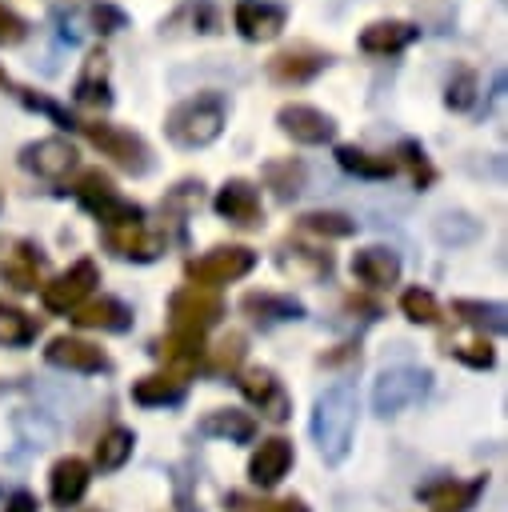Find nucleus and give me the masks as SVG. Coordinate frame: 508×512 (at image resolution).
I'll list each match as a JSON object with an SVG mask.
<instances>
[{
    "label": "nucleus",
    "mask_w": 508,
    "mask_h": 512,
    "mask_svg": "<svg viewBox=\"0 0 508 512\" xmlns=\"http://www.w3.org/2000/svg\"><path fill=\"white\" fill-rule=\"evenodd\" d=\"M336 164L352 176H364V180H388L396 172V160L392 156H376L360 144H336Z\"/></svg>",
    "instance_id": "obj_27"
},
{
    "label": "nucleus",
    "mask_w": 508,
    "mask_h": 512,
    "mask_svg": "<svg viewBox=\"0 0 508 512\" xmlns=\"http://www.w3.org/2000/svg\"><path fill=\"white\" fill-rule=\"evenodd\" d=\"M24 36H28V20H24V16H16L12 8H4V4H0V48L20 44Z\"/></svg>",
    "instance_id": "obj_42"
},
{
    "label": "nucleus",
    "mask_w": 508,
    "mask_h": 512,
    "mask_svg": "<svg viewBox=\"0 0 508 512\" xmlns=\"http://www.w3.org/2000/svg\"><path fill=\"white\" fill-rule=\"evenodd\" d=\"M0 88H8V72L4 68H0Z\"/></svg>",
    "instance_id": "obj_46"
},
{
    "label": "nucleus",
    "mask_w": 508,
    "mask_h": 512,
    "mask_svg": "<svg viewBox=\"0 0 508 512\" xmlns=\"http://www.w3.org/2000/svg\"><path fill=\"white\" fill-rule=\"evenodd\" d=\"M400 312L412 320V324H440V304L428 288H408L400 296Z\"/></svg>",
    "instance_id": "obj_39"
},
{
    "label": "nucleus",
    "mask_w": 508,
    "mask_h": 512,
    "mask_svg": "<svg viewBox=\"0 0 508 512\" xmlns=\"http://www.w3.org/2000/svg\"><path fill=\"white\" fill-rule=\"evenodd\" d=\"M392 160H396V168H400V164L408 168V176H412V184H416V188H428V184L436 180V168H432L428 152H424L416 140H400V144H396V152H392Z\"/></svg>",
    "instance_id": "obj_34"
},
{
    "label": "nucleus",
    "mask_w": 508,
    "mask_h": 512,
    "mask_svg": "<svg viewBox=\"0 0 508 512\" xmlns=\"http://www.w3.org/2000/svg\"><path fill=\"white\" fill-rule=\"evenodd\" d=\"M200 436H228V440H252L256 436V420L248 412H236V408H220V412H208L200 424H196Z\"/></svg>",
    "instance_id": "obj_31"
},
{
    "label": "nucleus",
    "mask_w": 508,
    "mask_h": 512,
    "mask_svg": "<svg viewBox=\"0 0 508 512\" xmlns=\"http://www.w3.org/2000/svg\"><path fill=\"white\" fill-rule=\"evenodd\" d=\"M280 268L288 276H304V280H324L332 276V256L316 252V248H300V244H284L280 248Z\"/></svg>",
    "instance_id": "obj_29"
},
{
    "label": "nucleus",
    "mask_w": 508,
    "mask_h": 512,
    "mask_svg": "<svg viewBox=\"0 0 508 512\" xmlns=\"http://www.w3.org/2000/svg\"><path fill=\"white\" fill-rule=\"evenodd\" d=\"M256 268V252L244 248V244H220L196 260L184 264V276L196 284V288H216V284H232L240 276H248Z\"/></svg>",
    "instance_id": "obj_5"
},
{
    "label": "nucleus",
    "mask_w": 508,
    "mask_h": 512,
    "mask_svg": "<svg viewBox=\"0 0 508 512\" xmlns=\"http://www.w3.org/2000/svg\"><path fill=\"white\" fill-rule=\"evenodd\" d=\"M352 428H356V384L336 380L316 396V412H312V440L328 464H340L348 456Z\"/></svg>",
    "instance_id": "obj_1"
},
{
    "label": "nucleus",
    "mask_w": 508,
    "mask_h": 512,
    "mask_svg": "<svg viewBox=\"0 0 508 512\" xmlns=\"http://www.w3.org/2000/svg\"><path fill=\"white\" fill-rule=\"evenodd\" d=\"M72 192H76V200H80L92 216H100V212L120 196V192L112 188V176H108V172H100V168H84V172L76 176Z\"/></svg>",
    "instance_id": "obj_30"
},
{
    "label": "nucleus",
    "mask_w": 508,
    "mask_h": 512,
    "mask_svg": "<svg viewBox=\"0 0 508 512\" xmlns=\"http://www.w3.org/2000/svg\"><path fill=\"white\" fill-rule=\"evenodd\" d=\"M456 360H464V364H472V368H492V348H488V340H476V344H460V348H448Z\"/></svg>",
    "instance_id": "obj_43"
},
{
    "label": "nucleus",
    "mask_w": 508,
    "mask_h": 512,
    "mask_svg": "<svg viewBox=\"0 0 508 512\" xmlns=\"http://www.w3.org/2000/svg\"><path fill=\"white\" fill-rule=\"evenodd\" d=\"M232 24L248 44H268L284 32L288 8L276 0H236L232 4Z\"/></svg>",
    "instance_id": "obj_8"
},
{
    "label": "nucleus",
    "mask_w": 508,
    "mask_h": 512,
    "mask_svg": "<svg viewBox=\"0 0 508 512\" xmlns=\"http://www.w3.org/2000/svg\"><path fill=\"white\" fill-rule=\"evenodd\" d=\"M72 100L84 108H112V72H108V52L92 48L76 72Z\"/></svg>",
    "instance_id": "obj_13"
},
{
    "label": "nucleus",
    "mask_w": 508,
    "mask_h": 512,
    "mask_svg": "<svg viewBox=\"0 0 508 512\" xmlns=\"http://www.w3.org/2000/svg\"><path fill=\"white\" fill-rule=\"evenodd\" d=\"M304 180H308V168H304L300 160H292V156L264 164V184H268V188L276 192V200H284V204L304 192Z\"/></svg>",
    "instance_id": "obj_28"
},
{
    "label": "nucleus",
    "mask_w": 508,
    "mask_h": 512,
    "mask_svg": "<svg viewBox=\"0 0 508 512\" xmlns=\"http://www.w3.org/2000/svg\"><path fill=\"white\" fill-rule=\"evenodd\" d=\"M88 464L80 460V456H64V460H56V468H52V500L60 504V508H72L84 492H88Z\"/></svg>",
    "instance_id": "obj_26"
},
{
    "label": "nucleus",
    "mask_w": 508,
    "mask_h": 512,
    "mask_svg": "<svg viewBox=\"0 0 508 512\" xmlns=\"http://www.w3.org/2000/svg\"><path fill=\"white\" fill-rule=\"evenodd\" d=\"M300 228L312 232V236H328V240H344L356 232V220H348L344 212H304L300 216Z\"/></svg>",
    "instance_id": "obj_37"
},
{
    "label": "nucleus",
    "mask_w": 508,
    "mask_h": 512,
    "mask_svg": "<svg viewBox=\"0 0 508 512\" xmlns=\"http://www.w3.org/2000/svg\"><path fill=\"white\" fill-rule=\"evenodd\" d=\"M212 208L216 216H224L228 224H240V228H256L264 220V208H260V188L244 176H232L216 188L212 196Z\"/></svg>",
    "instance_id": "obj_11"
},
{
    "label": "nucleus",
    "mask_w": 508,
    "mask_h": 512,
    "mask_svg": "<svg viewBox=\"0 0 508 512\" xmlns=\"http://www.w3.org/2000/svg\"><path fill=\"white\" fill-rule=\"evenodd\" d=\"M256 512H308L300 500H272V504H260Z\"/></svg>",
    "instance_id": "obj_45"
},
{
    "label": "nucleus",
    "mask_w": 508,
    "mask_h": 512,
    "mask_svg": "<svg viewBox=\"0 0 508 512\" xmlns=\"http://www.w3.org/2000/svg\"><path fill=\"white\" fill-rule=\"evenodd\" d=\"M20 168L40 180H64L76 168V148L64 136H44L20 148Z\"/></svg>",
    "instance_id": "obj_10"
},
{
    "label": "nucleus",
    "mask_w": 508,
    "mask_h": 512,
    "mask_svg": "<svg viewBox=\"0 0 508 512\" xmlns=\"http://www.w3.org/2000/svg\"><path fill=\"white\" fill-rule=\"evenodd\" d=\"M96 284H100V268L84 256V260H76L68 272H60V276H52L48 284H40V300H44L48 312H76V308L92 296Z\"/></svg>",
    "instance_id": "obj_6"
},
{
    "label": "nucleus",
    "mask_w": 508,
    "mask_h": 512,
    "mask_svg": "<svg viewBox=\"0 0 508 512\" xmlns=\"http://www.w3.org/2000/svg\"><path fill=\"white\" fill-rule=\"evenodd\" d=\"M204 360H208V372H236L244 360V336L240 332L220 336L212 348H204Z\"/></svg>",
    "instance_id": "obj_38"
},
{
    "label": "nucleus",
    "mask_w": 508,
    "mask_h": 512,
    "mask_svg": "<svg viewBox=\"0 0 508 512\" xmlns=\"http://www.w3.org/2000/svg\"><path fill=\"white\" fill-rule=\"evenodd\" d=\"M240 308L252 320H264V324H280V320H300L304 316V304L296 296H280V292H244Z\"/></svg>",
    "instance_id": "obj_23"
},
{
    "label": "nucleus",
    "mask_w": 508,
    "mask_h": 512,
    "mask_svg": "<svg viewBox=\"0 0 508 512\" xmlns=\"http://www.w3.org/2000/svg\"><path fill=\"white\" fill-rule=\"evenodd\" d=\"M276 124H280L284 136H292L296 144H308V148L328 144L336 136V120L316 104H284L276 112Z\"/></svg>",
    "instance_id": "obj_12"
},
{
    "label": "nucleus",
    "mask_w": 508,
    "mask_h": 512,
    "mask_svg": "<svg viewBox=\"0 0 508 512\" xmlns=\"http://www.w3.org/2000/svg\"><path fill=\"white\" fill-rule=\"evenodd\" d=\"M228 124V100L220 92H196L164 116V136L176 148H208Z\"/></svg>",
    "instance_id": "obj_2"
},
{
    "label": "nucleus",
    "mask_w": 508,
    "mask_h": 512,
    "mask_svg": "<svg viewBox=\"0 0 508 512\" xmlns=\"http://www.w3.org/2000/svg\"><path fill=\"white\" fill-rule=\"evenodd\" d=\"M44 360L56 364V368H68V372H84V376L108 368L104 348H96L92 340H80V336H56V340L44 348Z\"/></svg>",
    "instance_id": "obj_15"
},
{
    "label": "nucleus",
    "mask_w": 508,
    "mask_h": 512,
    "mask_svg": "<svg viewBox=\"0 0 508 512\" xmlns=\"http://www.w3.org/2000/svg\"><path fill=\"white\" fill-rule=\"evenodd\" d=\"M484 480H472V484H460V480H436L428 488H420V500L432 508V512H464L472 508V500L480 496Z\"/></svg>",
    "instance_id": "obj_25"
},
{
    "label": "nucleus",
    "mask_w": 508,
    "mask_h": 512,
    "mask_svg": "<svg viewBox=\"0 0 508 512\" xmlns=\"http://www.w3.org/2000/svg\"><path fill=\"white\" fill-rule=\"evenodd\" d=\"M88 144H96L104 156H112L128 176H144L152 168V148L140 132L132 128H120V124H76Z\"/></svg>",
    "instance_id": "obj_3"
},
{
    "label": "nucleus",
    "mask_w": 508,
    "mask_h": 512,
    "mask_svg": "<svg viewBox=\"0 0 508 512\" xmlns=\"http://www.w3.org/2000/svg\"><path fill=\"white\" fill-rule=\"evenodd\" d=\"M240 392L252 400V404H260V412L264 416H272V420H284L288 416V392L280 388V380L268 372V368H248L244 376H240Z\"/></svg>",
    "instance_id": "obj_18"
},
{
    "label": "nucleus",
    "mask_w": 508,
    "mask_h": 512,
    "mask_svg": "<svg viewBox=\"0 0 508 512\" xmlns=\"http://www.w3.org/2000/svg\"><path fill=\"white\" fill-rule=\"evenodd\" d=\"M16 96H20V104H24V108H32V112H44L52 124H60V128H76L72 112H68V108H60L56 100H48V96H40V92H32V88H20Z\"/></svg>",
    "instance_id": "obj_40"
},
{
    "label": "nucleus",
    "mask_w": 508,
    "mask_h": 512,
    "mask_svg": "<svg viewBox=\"0 0 508 512\" xmlns=\"http://www.w3.org/2000/svg\"><path fill=\"white\" fill-rule=\"evenodd\" d=\"M132 444H136V436H132L128 428H108V432L100 436V444H96V464H100L104 472L120 468V464L132 456Z\"/></svg>",
    "instance_id": "obj_35"
},
{
    "label": "nucleus",
    "mask_w": 508,
    "mask_h": 512,
    "mask_svg": "<svg viewBox=\"0 0 508 512\" xmlns=\"http://www.w3.org/2000/svg\"><path fill=\"white\" fill-rule=\"evenodd\" d=\"M288 464H292V444L280 440V436H272V440H264V444L252 452V460H248V476H252V484L272 488V484L288 472Z\"/></svg>",
    "instance_id": "obj_22"
},
{
    "label": "nucleus",
    "mask_w": 508,
    "mask_h": 512,
    "mask_svg": "<svg viewBox=\"0 0 508 512\" xmlns=\"http://www.w3.org/2000/svg\"><path fill=\"white\" fill-rule=\"evenodd\" d=\"M476 96H480L476 72H472V68H456L452 80L444 84V104H448L452 112H468V108L476 104Z\"/></svg>",
    "instance_id": "obj_36"
},
{
    "label": "nucleus",
    "mask_w": 508,
    "mask_h": 512,
    "mask_svg": "<svg viewBox=\"0 0 508 512\" xmlns=\"http://www.w3.org/2000/svg\"><path fill=\"white\" fill-rule=\"evenodd\" d=\"M416 36H420V28L412 20H372L360 32V52H368V56H396L408 44H416Z\"/></svg>",
    "instance_id": "obj_16"
},
{
    "label": "nucleus",
    "mask_w": 508,
    "mask_h": 512,
    "mask_svg": "<svg viewBox=\"0 0 508 512\" xmlns=\"http://www.w3.org/2000/svg\"><path fill=\"white\" fill-rule=\"evenodd\" d=\"M40 272H44V256L32 240L0 236V276H4V284H12L16 292H36Z\"/></svg>",
    "instance_id": "obj_9"
},
{
    "label": "nucleus",
    "mask_w": 508,
    "mask_h": 512,
    "mask_svg": "<svg viewBox=\"0 0 508 512\" xmlns=\"http://www.w3.org/2000/svg\"><path fill=\"white\" fill-rule=\"evenodd\" d=\"M104 244L124 256V260H156L160 256V240L140 224H116V228H104Z\"/></svg>",
    "instance_id": "obj_20"
},
{
    "label": "nucleus",
    "mask_w": 508,
    "mask_h": 512,
    "mask_svg": "<svg viewBox=\"0 0 508 512\" xmlns=\"http://www.w3.org/2000/svg\"><path fill=\"white\" fill-rule=\"evenodd\" d=\"M452 312L464 320V324H472V328H488V332H504V304H484V300H452Z\"/></svg>",
    "instance_id": "obj_33"
},
{
    "label": "nucleus",
    "mask_w": 508,
    "mask_h": 512,
    "mask_svg": "<svg viewBox=\"0 0 508 512\" xmlns=\"http://www.w3.org/2000/svg\"><path fill=\"white\" fill-rule=\"evenodd\" d=\"M188 392L184 376L176 372H152V376H140L132 384V400L144 404V408H164V404H180Z\"/></svg>",
    "instance_id": "obj_24"
},
{
    "label": "nucleus",
    "mask_w": 508,
    "mask_h": 512,
    "mask_svg": "<svg viewBox=\"0 0 508 512\" xmlns=\"http://www.w3.org/2000/svg\"><path fill=\"white\" fill-rule=\"evenodd\" d=\"M328 64H332L328 52L300 44V48H284V52H276V56L268 60V76H272L276 84H308V80H316Z\"/></svg>",
    "instance_id": "obj_14"
},
{
    "label": "nucleus",
    "mask_w": 508,
    "mask_h": 512,
    "mask_svg": "<svg viewBox=\"0 0 508 512\" xmlns=\"http://www.w3.org/2000/svg\"><path fill=\"white\" fill-rule=\"evenodd\" d=\"M36 328H40V324H36L24 308L0 300V344H4V348H24V344H32V340H36Z\"/></svg>",
    "instance_id": "obj_32"
},
{
    "label": "nucleus",
    "mask_w": 508,
    "mask_h": 512,
    "mask_svg": "<svg viewBox=\"0 0 508 512\" xmlns=\"http://www.w3.org/2000/svg\"><path fill=\"white\" fill-rule=\"evenodd\" d=\"M352 276L364 284V288H392L400 280V256L384 244H372V248H360L352 256Z\"/></svg>",
    "instance_id": "obj_17"
},
{
    "label": "nucleus",
    "mask_w": 508,
    "mask_h": 512,
    "mask_svg": "<svg viewBox=\"0 0 508 512\" xmlns=\"http://www.w3.org/2000/svg\"><path fill=\"white\" fill-rule=\"evenodd\" d=\"M72 320H76L80 328L124 332V328L132 324V312H128V304H120L116 296H96V300H84V304L72 312Z\"/></svg>",
    "instance_id": "obj_21"
},
{
    "label": "nucleus",
    "mask_w": 508,
    "mask_h": 512,
    "mask_svg": "<svg viewBox=\"0 0 508 512\" xmlns=\"http://www.w3.org/2000/svg\"><path fill=\"white\" fill-rule=\"evenodd\" d=\"M168 312H172V324H176V328L204 332V328H212V324L224 316V300L216 296V288L184 284V288H176V292H172Z\"/></svg>",
    "instance_id": "obj_7"
},
{
    "label": "nucleus",
    "mask_w": 508,
    "mask_h": 512,
    "mask_svg": "<svg viewBox=\"0 0 508 512\" xmlns=\"http://www.w3.org/2000/svg\"><path fill=\"white\" fill-rule=\"evenodd\" d=\"M88 16H92V24H96V32H100V36H112V32L128 28V16H124L116 4H108V0L92 4V8H88Z\"/></svg>",
    "instance_id": "obj_41"
},
{
    "label": "nucleus",
    "mask_w": 508,
    "mask_h": 512,
    "mask_svg": "<svg viewBox=\"0 0 508 512\" xmlns=\"http://www.w3.org/2000/svg\"><path fill=\"white\" fill-rule=\"evenodd\" d=\"M8 512H36V496L32 492H12Z\"/></svg>",
    "instance_id": "obj_44"
},
{
    "label": "nucleus",
    "mask_w": 508,
    "mask_h": 512,
    "mask_svg": "<svg viewBox=\"0 0 508 512\" xmlns=\"http://www.w3.org/2000/svg\"><path fill=\"white\" fill-rule=\"evenodd\" d=\"M164 364H172L176 376H184L188 368H196L204 360V332H188V328H172L164 340H156L152 348Z\"/></svg>",
    "instance_id": "obj_19"
},
{
    "label": "nucleus",
    "mask_w": 508,
    "mask_h": 512,
    "mask_svg": "<svg viewBox=\"0 0 508 512\" xmlns=\"http://www.w3.org/2000/svg\"><path fill=\"white\" fill-rule=\"evenodd\" d=\"M432 384V372L428 368H412V364H392L376 376L372 384V408L380 416H396L404 412L408 404H416Z\"/></svg>",
    "instance_id": "obj_4"
}]
</instances>
